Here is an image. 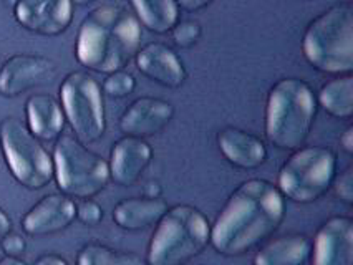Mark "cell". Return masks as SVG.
I'll return each instance as SVG.
<instances>
[{
    "label": "cell",
    "mask_w": 353,
    "mask_h": 265,
    "mask_svg": "<svg viewBox=\"0 0 353 265\" xmlns=\"http://www.w3.org/2000/svg\"><path fill=\"white\" fill-rule=\"evenodd\" d=\"M174 108L170 101L143 96L134 100L120 118V129L128 136L146 138L159 133L171 121Z\"/></svg>",
    "instance_id": "obj_15"
},
{
    "label": "cell",
    "mask_w": 353,
    "mask_h": 265,
    "mask_svg": "<svg viewBox=\"0 0 353 265\" xmlns=\"http://www.w3.org/2000/svg\"><path fill=\"white\" fill-rule=\"evenodd\" d=\"M53 171L60 191L68 198L92 199L110 181L108 162L70 134L57 138Z\"/></svg>",
    "instance_id": "obj_6"
},
{
    "label": "cell",
    "mask_w": 353,
    "mask_h": 265,
    "mask_svg": "<svg viewBox=\"0 0 353 265\" xmlns=\"http://www.w3.org/2000/svg\"><path fill=\"white\" fill-rule=\"evenodd\" d=\"M340 142H342L343 149L347 151V153H353V128H347V131L342 134V138H340Z\"/></svg>",
    "instance_id": "obj_32"
},
{
    "label": "cell",
    "mask_w": 353,
    "mask_h": 265,
    "mask_svg": "<svg viewBox=\"0 0 353 265\" xmlns=\"http://www.w3.org/2000/svg\"><path fill=\"white\" fill-rule=\"evenodd\" d=\"M0 146L14 176L27 189L50 184L55 171L53 159L19 118L7 116L0 123Z\"/></svg>",
    "instance_id": "obj_7"
},
{
    "label": "cell",
    "mask_w": 353,
    "mask_h": 265,
    "mask_svg": "<svg viewBox=\"0 0 353 265\" xmlns=\"http://www.w3.org/2000/svg\"><path fill=\"white\" fill-rule=\"evenodd\" d=\"M12 231V221L9 215L0 209V239Z\"/></svg>",
    "instance_id": "obj_31"
},
{
    "label": "cell",
    "mask_w": 353,
    "mask_h": 265,
    "mask_svg": "<svg viewBox=\"0 0 353 265\" xmlns=\"http://www.w3.org/2000/svg\"><path fill=\"white\" fill-rule=\"evenodd\" d=\"M57 65L53 60L34 53H17L0 68V93L19 96L28 89L47 85L55 78Z\"/></svg>",
    "instance_id": "obj_10"
},
{
    "label": "cell",
    "mask_w": 353,
    "mask_h": 265,
    "mask_svg": "<svg viewBox=\"0 0 353 265\" xmlns=\"http://www.w3.org/2000/svg\"><path fill=\"white\" fill-rule=\"evenodd\" d=\"M176 2H178V6H181L184 10L196 12L208 7L212 0H176Z\"/></svg>",
    "instance_id": "obj_29"
},
{
    "label": "cell",
    "mask_w": 353,
    "mask_h": 265,
    "mask_svg": "<svg viewBox=\"0 0 353 265\" xmlns=\"http://www.w3.org/2000/svg\"><path fill=\"white\" fill-rule=\"evenodd\" d=\"M312 244L305 235L290 234L262 247L254 257V265H305Z\"/></svg>",
    "instance_id": "obj_20"
},
{
    "label": "cell",
    "mask_w": 353,
    "mask_h": 265,
    "mask_svg": "<svg viewBox=\"0 0 353 265\" xmlns=\"http://www.w3.org/2000/svg\"><path fill=\"white\" fill-rule=\"evenodd\" d=\"M134 87H137V80H134V76L131 75V73L123 72V70L110 73L108 78H106L103 83L105 93L113 98L128 96L130 93H133Z\"/></svg>",
    "instance_id": "obj_24"
},
{
    "label": "cell",
    "mask_w": 353,
    "mask_h": 265,
    "mask_svg": "<svg viewBox=\"0 0 353 265\" xmlns=\"http://www.w3.org/2000/svg\"><path fill=\"white\" fill-rule=\"evenodd\" d=\"M172 30V40H174L176 45L183 48H190L199 40L201 36V25L196 20H183V22H178Z\"/></svg>",
    "instance_id": "obj_25"
},
{
    "label": "cell",
    "mask_w": 353,
    "mask_h": 265,
    "mask_svg": "<svg viewBox=\"0 0 353 265\" xmlns=\"http://www.w3.org/2000/svg\"><path fill=\"white\" fill-rule=\"evenodd\" d=\"M28 129L37 140L53 141L61 136L65 128V113L59 101L52 95L37 93L26 105Z\"/></svg>",
    "instance_id": "obj_18"
},
{
    "label": "cell",
    "mask_w": 353,
    "mask_h": 265,
    "mask_svg": "<svg viewBox=\"0 0 353 265\" xmlns=\"http://www.w3.org/2000/svg\"><path fill=\"white\" fill-rule=\"evenodd\" d=\"M211 242V226L192 206H176L159 219L148 247L150 265H183Z\"/></svg>",
    "instance_id": "obj_4"
},
{
    "label": "cell",
    "mask_w": 353,
    "mask_h": 265,
    "mask_svg": "<svg viewBox=\"0 0 353 265\" xmlns=\"http://www.w3.org/2000/svg\"><path fill=\"white\" fill-rule=\"evenodd\" d=\"M77 265H145L138 255L121 252L117 248L88 244L78 252Z\"/></svg>",
    "instance_id": "obj_23"
},
{
    "label": "cell",
    "mask_w": 353,
    "mask_h": 265,
    "mask_svg": "<svg viewBox=\"0 0 353 265\" xmlns=\"http://www.w3.org/2000/svg\"><path fill=\"white\" fill-rule=\"evenodd\" d=\"M153 158V149L143 138L125 136L113 145L110 154V179L118 186L137 184Z\"/></svg>",
    "instance_id": "obj_14"
},
{
    "label": "cell",
    "mask_w": 353,
    "mask_h": 265,
    "mask_svg": "<svg viewBox=\"0 0 353 265\" xmlns=\"http://www.w3.org/2000/svg\"><path fill=\"white\" fill-rule=\"evenodd\" d=\"M61 108L72 125L77 140L83 145L97 142L105 134L106 113L101 87L86 72H72L60 85Z\"/></svg>",
    "instance_id": "obj_9"
},
{
    "label": "cell",
    "mask_w": 353,
    "mask_h": 265,
    "mask_svg": "<svg viewBox=\"0 0 353 265\" xmlns=\"http://www.w3.org/2000/svg\"><path fill=\"white\" fill-rule=\"evenodd\" d=\"M34 265H68V262L61 255L45 254L40 257V259H37V262Z\"/></svg>",
    "instance_id": "obj_30"
},
{
    "label": "cell",
    "mask_w": 353,
    "mask_h": 265,
    "mask_svg": "<svg viewBox=\"0 0 353 265\" xmlns=\"http://www.w3.org/2000/svg\"><path fill=\"white\" fill-rule=\"evenodd\" d=\"M217 142L225 159L237 168L256 169L268 159V149L264 142L252 133L234 128V126H228L217 134Z\"/></svg>",
    "instance_id": "obj_17"
},
{
    "label": "cell",
    "mask_w": 353,
    "mask_h": 265,
    "mask_svg": "<svg viewBox=\"0 0 353 265\" xmlns=\"http://www.w3.org/2000/svg\"><path fill=\"white\" fill-rule=\"evenodd\" d=\"M137 65L139 72L164 87L178 88L186 80V68L183 60L164 43L153 42L145 45L137 53Z\"/></svg>",
    "instance_id": "obj_16"
},
{
    "label": "cell",
    "mask_w": 353,
    "mask_h": 265,
    "mask_svg": "<svg viewBox=\"0 0 353 265\" xmlns=\"http://www.w3.org/2000/svg\"><path fill=\"white\" fill-rule=\"evenodd\" d=\"M77 219V204L65 194H48L22 218L28 235H48L60 232Z\"/></svg>",
    "instance_id": "obj_13"
},
{
    "label": "cell",
    "mask_w": 353,
    "mask_h": 265,
    "mask_svg": "<svg viewBox=\"0 0 353 265\" xmlns=\"http://www.w3.org/2000/svg\"><path fill=\"white\" fill-rule=\"evenodd\" d=\"M315 115L317 98L305 81H277L265 105V136L279 149H299L309 138Z\"/></svg>",
    "instance_id": "obj_3"
},
{
    "label": "cell",
    "mask_w": 353,
    "mask_h": 265,
    "mask_svg": "<svg viewBox=\"0 0 353 265\" xmlns=\"http://www.w3.org/2000/svg\"><path fill=\"white\" fill-rule=\"evenodd\" d=\"M141 23L156 34L170 32L178 23L179 6L176 0H130Z\"/></svg>",
    "instance_id": "obj_21"
},
{
    "label": "cell",
    "mask_w": 353,
    "mask_h": 265,
    "mask_svg": "<svg viewBox=\"0 0 353 265\" xmlns=\"http://www.w3.org/2000/svg\"><path fill=\"white\" fill-rule=\"evenodd\" d=\"M0 246H2V251L9 257H19L20 254H23V251H26L27 242L26 239H23V235L10 231L9 234L3 235Z\"/></svg>",
    "instance_id": "obj_27"
},
{
    "label": "cell",
    "mask_w": 353,
    "mask_h": 265,
    "mask_svg": "<svg viewBox=\"0 0 353 265\" xmlns=\"http://www.w3.org/2000/svg\"><path fill=\"white\" fill-rule=\"evenodd\" d=\"M103 2H110V0H103Z\"/></svg>",
    "instance_id": "obj_36"
},
{
    "label": "cell",
    "mask_w": 353,
    "mask_h": 265,
    "mask_svg": "<svg viewBox=\"0 0 353 265\" xmlns=\"http://www.w3.org/2000/svg\"><path fill=\"white\" fill-rule=\"evenodd\" d=\"M166 211L168 204L159 198H131L114 206L113 221L125 231H143L158 224Z\"/></svg>",
    "instance_id": "obj_19"
},
{
    "label": "cell",
    "mask_w": 353,
    "mask_h": 265,
    "mask_svg": "<svg viewBox=\"0 0 353 265\" xmlns=\"http://www.w3.org/2000/svg\"><path fill=\"white\" fill-rule=\"evenodd\" d=\"M302 50L310 65L325 73L353 70V9L340 3L320 14L307 27Z\"/></svg>",
    "instance_id": "obj_5"
},
{
    "label": "cell",
    "mask_w": 353,
    "mask_h": 265,
    "mask_svg": "<svg viewBox=\"0 0 353 265\" xmlns=\"http://www.w3.org/2000/svg\"><path fill=\"white\" fill-rule=\"evenodd\" d=\"M335 193L343 202L347 204L353 202V169L352 168H348L342 176L336 179Z\"/></svg>",
    "instance_id": "obj_28"
},
{
    "label": "cell",
    "mask_w": 353,
    "mask_h": 265,
    "mask_svg": "<svg viewBox=\"0 0 353 265\" xmlns=\"http://www.w3.org/2000/svg\"><path fill=\"white\" fill-rule=\"evenodd\" d=\"M285 214L284 195L272 182L249 179L228 199L211 227V244L219 254L242 255L277 231Z\"/></svg>",
    "instance_id": "obj_1"
},
{
    "label": "cell",
    "mask_w": 353,
    "mask_h": 265,
    "mask_svg": "<svg viewBox=\"0 0 353 265\" xmlns=\"http://www.w3.org/2000/svg\"><path fill=\"white\" fill-rule=\"evenodd\" d=\"M334 151L322 146L299 148L279 171L277 189L295 202L309 204L327 193L335 178Z\"/></svg>",
    "instance_id": "obj_8"
},
{
    "label": "cell",
    "mask_w": 353,
    "mask_h": 265,
    "mask_svg": "<svg viewBox=\"0 0 353 265\" xmlns=\"http://www.w3.org/2000/svg\"><path fill=\"white\" fill-rule=\"evenodd\" d=\"M73 3H78V6H86L88 2H92V0H72Z\"/></svg>",
    "instance_id": "obj_35"
},
{
    "label": "cell",
    "mask_w": 353,
    "mask_h": 265,
    "mask_svg": "<svg viewBox=\"0 0 353 265\" xmlns=\"http://www.w3.org/2000/svg\"><path fill=\"white\" fill-rule=\"evenodd\" d=\"M146 198H159V186L156 184V182H151V184H148Z\"/></svg>",
    "instance_id": "obj_33"
},
{
    "label": "cell",
    "mask_w": 353,
    "mask_h": 265,
    "mask_svg": "<svg viewBox=\"0 0 353 265\" xmlns=\"http://www.w3.org/2000/svg\"><path fill=\"white\" fill-rule=\"evenodd\" d=\"M312 265H353V221L330 218L314 240Z\"/></svg>",
    "instance_id": "obj_12"
},
{
    "label": "cell",
    "mask_w": 353,
    "mask_h": 265,
    "mask_svg": "<svg viewBox=\"0 0 353 265\" xmlns=\"http://www.w3.org/2000/svg\"><path fill=\"white\" fill-rule=\"evenodd\" d=\"M15 19L30 32L40 35H60L72 23V0H17Z\"/></svg>",
    "instance_id": "obj_11"
},
{
    "label": "cell",
    "mask_w": 353,
    "mask_h": 265,
    "mask_svg": "<svg viewBox=\"0 0 353 265\" xmlns=\"http://www.w3.org/2000/svg\"><path fill=\"white\" fill-rule=\"evenodd\" d=\"M0 265H27V264H23L22 260L20 259H17V257H3L2 260H0Z\"/></svg>",
    "instance_id": "obj_34"
},
{
    "label": "cell",
    "mask_w": 353,
    "mask_h": 265,
    "mask_svg": "<svg viewBox=\"0 0 353 265\" xmlns=\"http://www.w3.org/2000/svg\"><path fill=\"white\" fill-rule=\"evenodd\" d=\"M317 101L323 106L327 113L332 116L352 118L353 115V76L347 73L345 76H339L327 81L322 88H320Z\"/></svg>",
    "instance_id": "obj_22"
},
{
    "label": "cell",
    "mask_w": 353,
    "mask_h": 265,
    "mask_svg": "<svg viewBox=\"0 0 353 265\" xmlns=\"http://www.w3.org/2000/svg\"><path fill=\"white\" fill-rule=\"evenodd\" d=\"M141 25L130 10L103 3L90 12L77 35V59L98 73L123 70L138 53Z\"/></svg>",
    "instance_id": "obj_2"
},
{
    "label": "cell",
    "mask_w": 353,
    "mask_h": 265,
    "mask_svg": "<svg viewBox=\"0 0 353 265\" xmlns=\"http://www.w3.org/2000/svg\"><path fill=\"white\" fill-rule=\"evenodd\" d=\"M77 218L85 226H97L103 219V211H101L100 204L92 201V199H83L80 206H77Z\"/></svg>",
    "instance_id": "obj_26"
}]
</instances>
